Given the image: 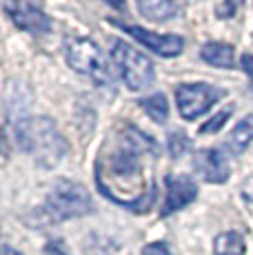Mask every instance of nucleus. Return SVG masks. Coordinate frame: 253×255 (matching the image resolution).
I'll return each instance as SVG.
<instances>
[{"label": "nucleus", "mask_w": 253, "mask_h": 255, "mask_svg": "<svg viewBox=\"0 0 253 255\" xmlns=\"http://www.w3.org/2000/svg\"><path fill=\"white\" fill-rule=\"evenodd\" d=\"M13 135L22 153L33 158V162L42 169H56L69 153V142L60 133L56 122L47 116L18 118Z\"/></svg>", "instance_id": "obj_1"}, {"label": "nucleus", "mask_w": 253, "mask_h": 255, "mask_svg": "<svg viewBox=\"0 0 253 255\" xmlns=\"http://www.w3.org/2000/svg\"><path fill=\"white\" fill-rule=\"evenodd\" d=\"M91 211H94V200H91L89 191L80 182L60 178L51 184L45 204L36 211V218L45 224H58L67 222V220L85 218Z\"/></svg>", "instance_id": "obj_2"}, {"label": "nucleus", "mask_w": 253, "mask_h": 255, "mask_svg": "<svg viewBox=\"0 0 253 255\" xmlns=\"http://www.w3.org/2000/svg\"><path fill=\"white\" fill-rule=\"evenodd\" d=\"M62 53H65L67 65L76 73L89 78L96 87L100 89L114 87V76L107 65V56L96 40L85 36H67L62 40Z\"/></svg>", "instance_id": "obj_3"}, {"label": "nucleus", "mask_w": 253, "mask_h": 255, "mask_svg": "<svg viewBox=\"0 0 253 255\" xmlns=\"http://www.w3.org/2000/svg\"><path fill=\"white\" fill-rule=\"evenodd\" d=\"M111 60H114L116 71L120 73L129 91H142L153 85L155 67L151 58L144 56L133 45L120 40V38H114L111 40Z\"/></svg>", "instance_id": "obj_4"}, {"label": "nucleus", "mask_w": 253, "mask_h": 255, "mask_svg": "<svg viewBox=\"0 0 253 255\" xmlns=\"http://www.w3.org/2000/svg\"><path fill=\"white\" fill-rule=\"evenodd\" d=\"M222 96H225V91L218 89L216 85H209V82H182L176 87L178 114L182 120L196 122L198 118L209 114L213 105L220 102Z\"/></svg>", "instance_id": "obj_5"}, {"label": "nucleus", "mask_w": 253, "mask_h": 255, "mask_svg": "<svg viewBox=\"0 0 253 255\" xmlns=\"http://www.w3.org/2000/svg\"><path fill=\"white\" fill-rule=\"evenodd\" d=\"M109 22L116 24V27H120L126 36L138 40L144 49L158 53L160 58H176L184 49V38L178 36V33H155V31H149V29L135 27V24H125V22H118V20H109Z\"/></svg>", "instance_id": "obj_6"}, {"label": "nucleus", "mask_w": 253, "mask_h": 255, "mask_svg": "<svg viewBox=\"0 0 253 255\" xmlns=\"http://www.w3.org/2000/svg\"><path fill=\"white\" fill-rule=\"evenodd\" d=\"M4 13L20 31H27L31 36H42L51 29L49 16L29 0H4Z\"/></svg>", "instance_id": "obj_7"}, {"label": "nucleus", "mask_w": 253, "mask_h": 255, "mask_svg": "<svg viewBox=\"0 0 253 255\" xmlns=\"http://www.w3.org/2000/svg\"><path fill=\"white\" fill-rule=\"evenodd\" d=\"M164 186H167V195H164V202L160 207V218H169V215L187 209L198 198V184L193 182V178H189L184 173L167 175Z\"/></svg>", "instance_id": "obj_8"}, {"label": "nucleus", "mask_w": 253, "mask_h": 255, "mask_svg": "<svg viewBox=\"0 0 253 255\" xmlns=\"http://www.w3.org/2000/svg\"><path fill=\"white\" fill-rule=\"evenodd\" d=\"M193 171L209 184H225L229 180V162L220 149H200L193 153Z\"/></svg>", "instance_id": "obj_9"}, {"label": "nucleus", "mask_w": 253, "mask_h": 255, "mask_svg": "<svg viewBox=\"0 0 253 255\" xmlns=\"http://www.w3.org/2000/svg\"><path fill=\"white\" fill-rule=\"evenodd\" d=\"M135 7L149 22H169L178 16V0H135Z\"/></svg>", "instance_id": "obj_10"}, {"label": "nucleus", "mask_w": 253, "mask_h": 255, "mask_svg": "<svg viewBox=\"0 0 253 255\" xmlns=\"http://www.w3.org/2000/svg\"><path fill=\"white\" fill-rule=\"evenodd\" d=\"M200 58L207 65L218 67V69H233L236 67V47L227 42H207L200 49Z\"/></svg>", "instance_id": "obj_11"}, {"label": "nucleus", "mask_w": 253, "mask_h": 255, "mask_svg": "<svg viewBox=\"0 0 253 255\" xmlns=\"http://www.w3.org/2000/svg\"><path fill=\"white\" fill-rule=\"evenodd\" d=\"M251 144H253V114L245 116L236 127H233L225 146L233 155H242Z\"/></svg>", "instance_id": "obj_12"}, {"label": "nucleus", "mask_w": 253, "mask_h": 255, "mask_svg": "<svg viewBox=\"0 0 253 255\" xmlns=\"http://www.w3.org/2000/svg\"><path fill=\"white\" fill-rule=\"evenodd\" d=\"M140 109L149 116V120H153L155 125H164L169 120V102L164 93H153V96H147L138 102Z\"/></svg>", "instance_id": "obj_13"}, {"label": "nucleus", "mask_w": 253, "mask_h": 255, "mask_svg": "<svg viewBox=\"0 0 253 255\" xmlns=\"http://www.w3.org/2000/svg\"><path fill=\"white\" fill-rule=\"evenodd\" d=\"M213 253L216 255H245L247 253L245 238L238 231L220 233L213 240Z\"/></svg>", "instance_id": "obj_14"}, {"label": "nucleus", "mask_w": 253, "mask_h": 255, "mask_svg": "<svg viewBox=\"0 0 253 255\" xmlns=\"http://www.w3.org/2000/svg\"><path fill=\"white\" fill-rule=\"evenodd\" d=\"M189 146H191V140H189V135L184 133V131L176 129L167 135V149H169L171 158H182L189 151Z\"/></svg>", "instance_id": "obj_15"}, {"label": "nucleus", "mask_w": 253, "mask_h": 255, "mask_svg": "<svg viewBox=\"0 0 253 255\" xmlns=\"http://www.w3.org/2000/svg\"><path fill=\"white\" fill-rule=\"evenodd\" d=\"M233 111H236V107H233V105H229V107H225V109H220L216 116L209 118V120L200 127V133H202V135H207V133H218V131H220L222 127L227 125L229 118L233 116Z\"/></svg>", "instance_id": "obj_16"}, {"label": "nucleus", "mask_w": 253, "mask_h": 255, "mask_svg": "<svg viewBox=\"0 0 253 255\" xmlns=\"http://www.w3.org/2000/svg\"><path fill=\"white\" fill-rule=\"evenodd\" d=\"M240 67L249 78V91L253 93V53H242L240 56Z\"/></svg>", "instance_id": "obj_17"}, {"label": "nucleus", "mask_w": 253, "mask_h": 255, "mask_svg": "<svg viewBox=\"0 0 253 255\" xmlns=\"http://www.w3.org/2000/svg\"><path fill=\"white\" fill-rule=\"evenodd\" d=\"M242 200H245V204L253 211V175L242 182Z\"/></svg>", "instance_id": "obj_18"}, {"label": "nucleus", "mask_w": 253, "mask_h": 255, "mask_svg": "<svg viewBox=\"0 0 253 255\" xmlns=\"http://www.w3.org/2000/svg\"><path fill=\"white\" fill-rule=\"evenodd\" d=\"M142 255H171V253H169V247L164 242H151L149 247H144Z\"/></svg>", "instance_id": "obj_19"}, {"label": "nucleus", "mask_w": 253, "mask_h": 255, "mask_svg": "<svg viewBox=\"0 0 253 255\" xmlns=\"http://www.w3.org/2000/svg\"><path fill=\"white\" fill-rule=\"evenodd\" d=\"M233 11H236V4H233L231 0H225V2H222V7L218 9V16H220V18H231Z\"/></svg>", "instance_id": "obj_20"}, {"label": "nucleus", "mask_w": 253, "mask_h": 255, "mask_svg": "<svg viewBox=\"0 0 253 255\" xmlns=\"http://www.w3.org/2000/svg\"><path fill=\"white\" fill-rule=\"evenodd\" d=\"M47 253L49 255H69L65 249H62V242H49L47 244Z\"/></svg>", "instance_id": "obj_21"}, {"label": "nucleus", "mask_w": 253, "mask_h": 255, "mask_svg": "<svg viewBox=\"0 0 253 255\" xmlns=\"http://www.w3.org/2000/svg\"><path fill=\"white\" fill-rule=\"evenodd\" d=\"M109 7L118 9V11H126V0H105Z\"/></svg>", "instance_id": "obj_22"}, {"label": "nucleus", "mask_w": 253, "mask_h": 255, "mask_svg": "<svg viewBox=\"0 0 253 255\" xmlns=\"http://www.w3.org/2000/svg\"><path fill=\"white\" fill-rule=\"evenodd\" d=\"M2 255H22V253L13 251V249H11V247H9V244H4V247H2Z\"/></svg>", "instance_id": "obj_23"}]
</instances>
